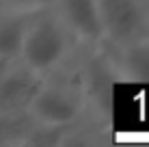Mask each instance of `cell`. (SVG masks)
Wrapping results in <instances>:
<instances>
[{
  "mask_svg": "<svg viewBox=\"0 0 149 147\" xmlns=\"http://www.w3.org/2000/svg\"><path fill=\"white\" fill-rule=\"evenodd\" d=\"M112 67L127 82H149V35L117 43Z\"/></svg>",
  "mask_w": 149,
  "mask_h": 147,
  "instance_id": "cell-7",
  "label": "cell"
},
{
  "mask_svg": "<svg viewBox=\"0 0 149 147\" xmlns=\"http://www.w3.org/2000/svg\"><path fill=\"white\" fill-rule=\"evenodd\" d=\"M39 7L41 4H4L0 7V56L17 61L24 33Z\"/></svg>",
  "mask_w": 149,
  "mask_h": 147,
  "instance_id": "cell-6",
  "label": "cell"
},
{
  "mask_svg": "<svg viewBox=\"0 0 149 147\" xmlns=\"http://www.w3.org/2000/svg\"><path fill=\"white\" fill-rule=\"evenodd\" d=\"M147 4H149V0H147Z\"/></svg>",
  "mask_w": 149,
  "mask_h": 147,
  "instance_id": "cell-9",
  "label": "cell"
},
{
  "mask_svg": "<svg viewBox=\"0 0 149 147\" xmlns=\"http://www.w3.org/2000/svg\"><path fill=\"white\" fill-rule=\"evenodd\" d=\"M86 95L82 84L71 80H41L28 106L35 121L48 128H63L82 115Z\"/></svg>",
  "mask_w": 149,
  "mask_h": 147,
  "instance_id": "cell-2",
  "label": "cell"
},
{
  "mask_svg": "<svg viewBox=\"0 0 149 147\" xmlns=\"http://www.w3.org/2000/svg\"><path fill=\"white\" fill-rule=\"evenodd\" d=\"M54 11L74 33L76 39L89 43H104L97 0H54Z\"/></svg>",
  "mask_w": 149,
  "mask_h": 147,
  "instance_id": "cell-5",
  "label": "cell"
},
{
  "mask_svg": "<svg viewBox=\"0 0 149 147\" xmlns=\"http://www.w3.org/2000/svg\"><path fill=\"white\" fill-rule=\"evenodd\" d=\"M15 63L13 59H7V56H0V78H2L4 74L9 72V69H11V65Z\"/></svg>",
  "mask_w": 149,
  "mask_h": 147,
  "instance_id": "cell-8",
  "label": "cell"
},
{
  "mask_svg": "<svg viewBox=\"0 0 149 147\" xmlns=\"http://www.w3.org/2000/svg\"><path fill=\"white\" fill-rule=\"evenodd\" d=\"M104 41L112 45L149 35L147 0H97Z\"/></svg>",
  "mask_w": 149,
  "mask_h": 147,
  "instance_id": "cell-3",
  "label": "cell"
},
{
  "mask_svg": "<svg viewBox=\"0 0 149 147\" xmlns=\"http://www.w3.org/2000/svg\"><path fill=\"white\" fill-rule=\"evenodd\" d=\"M71 39L74 33L65 26L58 13L50 7H39L24 33L17 61L28 69L45 76L67 59Z\"/></svg>",
  "mask_w": 149,
  "mask_h": 147,
  "instance_id": "cell-1",
  "label": "cell"
},
{
  "mask_svg": "<svg viewBox=\"0 0 149 147\" xmlns=\"http://www.w3.org/2000/svg\"><path fill=\"white\" fill-rule=\"evenodd\" d=\"M43 76L15 61L7 74L0 78V115L28 113V106L37 93Z\"/></svg>",
  "mask_w": 149,
  "mask_h": 147,
  "instance_id": "cell-4",
  "label": "cell"
}]
</instances>
